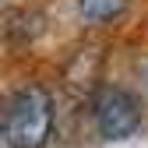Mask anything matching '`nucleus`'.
Returning a JSON list of instances; mask_svg holds the SVG:
<instances>
[{
    "mask_svg": "<svg viewBox=\"0 0 148 148\" xmlns=\"http://www.w3.org/2000/svg\"><path fill=\"white\" fill-rule=\"evenodd\" d=\"M92 123L106 141H127L141 127V102L120 85H102L92 99Z\"/></svg>",
    "mask_w": 148,
    "mask_h": 148,
    "instance_id": "obj_2",
    "label": "nucleus"
},
{
    "mask_svg": "<svg viewBox=\"0 0 148 148\" xmlns=\"http://www.w3.org/2000/svg\"><path fill=\"white\" fill-rule=\"evenodd\" d=\"M131 11V0H78V14L88 25H113Z\"/></svg>",
    "mask_w": 148,
    "mask_h": 148,
    "instance_id": "obj_3",
    "label": "nucleus"
},
{
    "mask_svg": "<svg viewBox=\"0 0 148 148\" xmlns=\"http://www.w3.org/2000/svg\"><path fill=\"white\" fill-rule=\"evenodd\" d=\"M53 120V95L42 85H25L0 109V141L7 148H46Z\"/></svg>",
    "mask_w": 148,
    "mask_h": 148,
    "instance_id": "obj_1",
    "label": "nucleus"
}]
</instances>
